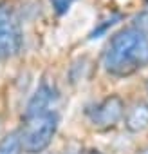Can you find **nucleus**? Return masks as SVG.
<instances>
[{"mask_svg":"<svg viewBox=\"0 0 148 154\" xmlns=\"http://www.w3.org/2000/svg\"><path fill=\"white\" fill-rule=\"evenodd\" d=\"M105 69L114 76H128L148 65V36L137 29L117 33L103 56Z\"/></svg>","mask_w":148,"mask_h":154,"instance_id":"nucleus-1","label":"nucleus"},{"mask_svg":"<svg viewBox=\"0 0 148 154\" xmlns=\"http://www.w3.org/2000/svg\"><path fill=\"white\" fill-rule=\"evenodd\" d=\"M58 114L54 109L25 111L22 131L18 132L22 150L29 154H38L49 147L56 134Z\"/></svg>","mask_w":148,"mask_h":154,"instance_id":"nucleus-2","label":"nucleus"},{"mask_svg":"<svg viewBox=\"0 0 148 154\" xmlns=\"http://www.w3.org/2000/svg\"><path fill=\"white\" fill-rule=\"evenodd\" d=\"M22 47V31L11 8L0 6V60L15 56Z\"/></svg>","mask_w":148,"mask_h":154,"instance_id":"nucleus-3","label":"nucleus"},{"mask_svg":"<svg viewBox=\"0 0 148 154\" xmlns=\"http://www.w3.org/2000/svg\"><path fill=\"white\" fill-rule=\"evenodd\" d=\"M123 112H125V105L121 102L119 96H108L105 98L90 114V120L96 127H112L116 125L121 118H123Z\"/></svg>","mask_w":148,"mask_h":154,"instance_id":"nucleus-4","label":"nucleus"},{"mask_svg":"<svg viewBox=\"0 0 148 154\" xmlns=\"http://www.w3.org/2000/svg\"><path fill=\"white\" fill-rule=\"evenodd\" d=\"M125 125L130 132H143L144 129H148V103L144 102L135 103L128 111Z\"/></svg>","mask_w":148,"mask_h":154,"instance_id":"nucleus-5","label":"nucleus"},{"mask_svg":"<svg viewBox=\"0 0 148 154\" xmlns=\"http://www.w3.org/2000/svg\"><path fill=\"white\" fill-rule=\"evenodd\" d=\"M20 150H22V143L18 132H13L0 140V154H20Z\"/></svg>","mask_w":148,"mask_h":154,"instance_id":"nucleus-6","label":"nucleus"},{"mask_svg":"<svg viewBox=\"0 0 148 154\" xmlns=\"http://www.w3.org/2000/svg\"><path fill=\"white\" fill-rule=\"evenodd\" d=\"M134 29L141 31L143 35H148V9H144L139 15H135V18H134Z\"/></svg>","mask_w":148,"mask_h":154,"instance_id":"nucleus-7","label":"nucleus"},{"mask_svg":"<svg viewBox=\"0 0 148 154\" xmlns=\"http://www.w3.org/2000/svg\"><path fill=\"white\" fill-rule=\"evenodd\" d=\"M72 2H74V0H52L54 8H56L60 13H63V11H65V9H67V8H69Z\"/></svg>","mask_w":148,"mask_h":154,"instance_id":"nucleus-8","label":"nucleus"},{"mask_svg":"<svg viewBox=\"0 0 148 154\" xmlns=\"http://www.w3.org/2000/svg\"><path fill=\"white\" fill-rule=\"evenodd\" d=\"M85 154H101V152H99V150H87Z\"/></svg>","mask_w":148,"mask_h":154,"instance_id":"nucleus-9","label":"nucleus"},{"mask_svg":"<svg viewBox=\"0 0 148 154\" xmlns=\"http://www.w3.org/2000/svg\"><path fill=\"white\" fill-rule=\"evenodd\" d=\"M139 154H148V149H144L143 152H139Z\"/></svg>","mask_w":148,"mask_h":154,"instance_id":"nucleus-10","label":"nucleus"}]
</instances>
